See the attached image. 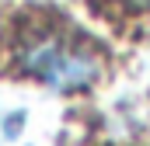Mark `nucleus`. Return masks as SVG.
Segmentation results:
<instances>
[{"instance_id":"nucleus-2","label":"nucleus","mask_w":150,"mask_h":146,"mask_svg":"<svg viewBox=\"0 0 150 146\" xmlns=\"http://www.w3.org/2000/svg\"><path fill=\"white\" fill-rule=\"evenodd\" d=\"M119 14H150V0H105Z\"/></svg>"},{"instance_id":"nucleus-1","label":"nucleus","mask_w":150,"mask_h":146,"mask_svg":"<svg viewBox=\"0 0 150 146\" xmlns=\"http://www.w3.org/2000/svg\"><path fill=\"white\" fill-rule=\"evenodd\" d=\"M14 73L35 80L56 94H77L101 80L105 63L98 45L63 21H35L14 32L11 42Z\"/></svg>"}]
</instances>
